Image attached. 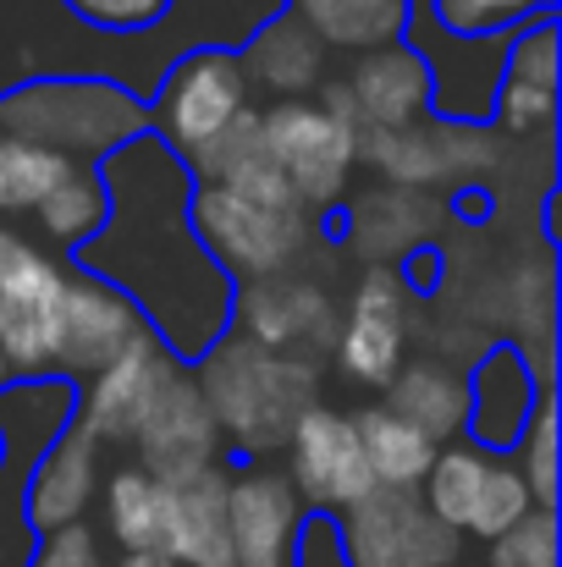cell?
<instances>
[{
	"mask_svg": "<svg viewBox=\"0 0 562 567\" xmlns=\"http://www.w3.org/2000/svg\"><path fill=\"white\" fill-rule=\"evenodd\" d=\"M359 430V446H365V463H370L375 491H419V480L430 474L436 463V441L419 435L408 419H397L391 408H370L354 419Z\"/></svg>",
	"mask_w": 562,
	"mask_h": 567,
	"instance_id": "20",
	"label": "cell"
},
{
	"mask_svg": "<svg viewBox=\"0 0 562 567\" xmlns=\"http://www.w3.org/2000/svg\"><path fill=\"white\" fill-rule=\"evenodd\" d=\"M198 396L215 419V430L226 424L243 446H270V441H287L298 413L315 408L309 402V385L315 375L282 353H265L254 342H226L215 353H204L198 364Z\"/></svg>",
	"mask_w": 562,
	"mask_h": 567,
	"instance_id": "3",
	"label": "cell"
},
{
	"mask_svg": "<svg viewBox=\"0 0 562 567\" xmlns=\"http://www.w3.org/2000/svg\"><path fill=\"white\" fill-rule=\"evenodd\" d=\"M187 226L198 237V248L237 270V276H282L298 248H304V209H276V204H254L232 188H193L187 193Z\"/></svg>",
	"mask_w": 562,
	"mask_h": 567,
	"instance_id": "4",
	"label": "cell"
},
{
	"mask_svg": "<svg viewBox=\"0 0 562 567\" xmlns=\"http://www.w3.org/2000/svg\"><path fill=\"white\" fill-rule=\"evenodd\" d=\"M348 111H359L375 133H402L413 127V116L430 105V72L413 50L402 44H380L359 61L354 83H348Z\"/></svg>",
	"mask_w": 562,
	"mask_h": 567,
	"instance_id": "16",
	"label": "cell"
},
{
	"mask_svg": "<svg viewBox=\"0 0 562 567\" xmlns=\"http://www.w3.org/2000/svg\"><path fill=\"white\" fill-rule=\"evenodd\" d=\"M486 474H491V452H474V446H447V452H436L430 474L419 480V485H425V491H419L425 513H430L441 529L469 535V518H474V502H480V491H486Z\"/></svg>",
	"mask_w": 562,
	"mask_h": 567,
	"instance_id": "24",
	"label": "cell"
},
{
	"mask_svg": "<svg viewBox=\"0 0 562 567\" xmlns=\"http://www.w3.org/2000/svg\"><path fill=\"white\" fill-rule=\"evenodd\" d=\"M391 413L408 419L419 435H430L441 446L447 435L463 430L469 391H463V380H452L441 364H408V370L391 375Z\"/></svg>",
	"mask_w": 562,
	"mask_h": 567,
	"instance_id": "22",
	"label": "cell"
},
{
	"mask_svg": "<svg viewBox=\"0 0 562 567\" xmlns=\"http://www.w3.org/2000/svg\"><path fill=\"white\" fill-rule=\"evenodd\" d=\"M105 215H111V204H105V188L78 166L61 188L50 193L44 204H39V220H44V231L50 237H61V243H72V248H83L100 226H105Z\"/></svg>",
	"mask_w": 562,
	"mask_h": 567,
	"instance_id": "28",
	"label": "cell"
},
{
	"mask_svg": "<svg viewBox=\"0 0 562 567\" xmlns=\"http://www.w3.org/2000/svg\"><path fill=\"white\" fill-rule=\"evenodd\" d=\"M287 457H293V491H304L315 507H359L375 491L359 430L348 413L337 408H304L293 435H287Z\"/></svg>",
	"mask_w": 562,
	"mask_h": 567,
	"instance_id": "9",
	"label": "cell"
},
{
	"mask_svg": "<svg viewBox=\"0 0 562 567\" xmlns=\"http://www.w3.org/2000/svg\"><path fill=\"white\" fill-rule=\"evenodd\" d=\"M491 567H558V518L546 507L524 513L508 535L491 540Z\"/></svg>",
	"mask_w": 562,
	"mask_h": 567,
	"instance_id": "31",
	"label": "cell"
},
{
	"mask_svg": "<svg viewBox=\"0 0 562 567\" xmlns=\"http://www.w3.org/2000/svg\"><path fill=\"white\" fill-rule=\"evenodd\" d=\"M298 567H348L343 540H337V518H309V524H304Z\"/></svg>",
	"mask_w": 562,
	"mask_h": 567,
	"instance_id": "35",
	"label": "cell"
},
{
	"mask_svg": "<svg viewBox=\"0 0 562 567\" xmlns=\"http://www.w3.org/2000/svg\"><path fill=\"white\" fill-rule=\"evenodd\" d=\"M94 457H100V446L78 424H67V435L50 446V457L39 463V474L28 485V524L33 529L55 535V529H72L83 518V507L94 496Z\"/></svg>",
	"mask_w": 562,
	"mask_h": 567,
	"instance_id": "17",
	"label": "cell"
},
{
	"mask_svg": "<svg viewBox=\"0 0 562 567\" xmlns=\"http://www.w3.org/2000/svg\"><path fill=\"white\" fill-rule=\"evenodd\" d=\"M535 6H552V0H535Z\"/></svg>",
	"mask_w": 562,
	"mask_h": 567,
	"instance_id": "38",
	"label": "cell"
},
{
	"mask_svg": "<svg viewBox=\"0 0 562 567\" xmlns=\"http://www.w3.org/2000/svg\"><path fill=\"white\" fill-rule=\"evenodd\" d=\"M150 326L139 320V309L94 281V276H67V303H61V337H55V364L50 370H72V375H100L111 359H122Z\"/></svg>",
	"mask_w": 562,
	"mask_h": 567,
	"instance_id": "11",
	"label": "cell"
},
{
	"mask_svg": "<svg viewBox=\"0 0 562 567\" xmlns=\"http://www.w3.org/2000/svg\"><path fill=\"white\" fill-rule=\"evenodd\" d=\"M111 226L78 254L94 281L144 303L172 359H204L232 320V287L187 226V172L161 138H133L105 166Z\"/></svg>",
	"mask_w": 562,
	"mask_h": 567,
	"instance_id": "1",
	"label": "cell"
},
{
	"mask_svg": "<svg viewBox=\"0 0 562 567\" xmlns=\"http://www.w3.org/2000/svg\"><path fill=\"white\" fill-rule=\"evenodd\" d=\"M67 270L28 237L0 231V353L11 370H50L61 337Z\"/></svg>",
	"mask_w": 562,
	"mask_h": 567,
	"instance_id": "5",
	"label": "cell"
},
{
	"mask_svg": "<svg viewBox=\"0 0 562 567\" xmlns=\"http://www.w3.org/2000/svg\"><path fill=\"white\" fill-rule=\"evenodd\" d=\"M552 100H558V33H552V22H541L535 33L513 39V50H508V78L497 89L502 127L530 133V127L552 122Z\"/></svg>",
	"mask_w": 562,
	"mask_h": 567,
	"instance_id": "18",
	"label": "cell"
},
{
	"mask_svg": "<svg viewBox=\"0 0 562 567\" xmlns=\"http://www.w3.org/2000/svg\"><path fill=\"white\" fill-rule=\"evenodd\" d=\"M259 127H265V150L298 209H320L337 198L354 166V144H359V133L343 116L309 100H282L276 111L259 116Z\"/></svg>",
	"mask_w": 562,
	"mask_h": 567,
	"instance_id": "6",
	"label": "cell"
},
{
	"mask_svg": "<svg viewBox=\"0 0 562 567\" xmlns=\"http://www.w3.org/2000/svg\"><path fill=\"white\" fill-rule=\"evenodd\" d=\"M226 485L232 474L221 463L198 468L183 485H161V557L177 567H232V535H226Z\"/></svg>",
	"mask_w": 562,
	"mask_h": 567,
	"instance_id": "14",
	"label": "cell"
},
{
	"mask_svg": "<svg viewBox=\"0 0 562 567\" xmlns=\"http://www.w3.org/2000/svg\"><path fill=\"white\" fill-rule=\"evenodd\" d=\"M298 17L320 44H348V50H380L402 33L408 0H298Z\"/></svg>",
	"mask_w": 562,
	"mask_h": 567,
	"instance_id": "23",
	"label": "cell"
},
{
	"mask_svg": "<svg viewBox=\"0 0 562 567\" xmlns=\"http://www.w3.org/2000/svg\"><path fill=\"white\" fill-rule=\"evenodd\" d=\"M530 413H535V402H530V370H524L519 348H497L474 375V408L463 413V424L486 446H519Z\"/></svg>",
	"mask_w": 562,
	"mask_h": 567,
	"instance_id": "19",
	"label": "cell"
},
{
	"mask_svg": "<svg viewBox=\"0 0 562 567\" xmlns=\"http://www.w3.org/2000/svg\"><path fill=\"white\" fill-rule=\"evenodd\" d=\"M0 457H6V441H0Z\"/></svg>",
	"mask_w": 562,
	"mask_h": 567,
	"instance_id": "39",
	"label": "cell"
},
{
	"mask_svg": "<svg viewBox=\"0 0 562 567\" xmlns=\"http://www.w3.org/2000/svg\"><path fill=\"white\" fill-rule=\"evenodd\" d=\"M326 320V303L315 287L304 281H265L254 298H248V331H254V348L276 353L287 342H298L304 331H315Z\"/></svg>",
	"mask_w": 562,
	"mask_h": 567,
	"instance_id": "25",
	"label": "cell"
},
{
	"mask_svg": "<svg viewBox=\"0 0 562 567\" xmlns=\"http://www.w3.org/2000/svg\"><path fill=\"white\" fill-rule=\"evenodd\" d=\"M348 567H452L458 535L441 529L419 491H370L337 524Z\"/></svg>",
	"mask_w": 562,
	"mask_h": 567,
	"instance_id": "8",
	"label": "cell"
},
{
	"mask_svg": "<svg viewBox=\"0 0 562 567\" xmlns=\"http://www.w3.org/2000/svg\"><path fill=\"white\" fill-rule=\"evenodd\" d=\"M237 61H243V78H259V83L276 89V94H304V89H315V78H320L326 44L309 33V22H304L298 11H287V17H276Z\"/></svg>",
	"mask_w": 562,
	"mask_h": 567,
	"instance_id": "21",
	"label": "cell"
},
{
	"mask_svg": "<svg viewBox=\"0 0 562 567\" xmlns=\"http://www.w3.org/2000/svg\"><path fill=\"white\" fill-rule=\"evenodd\" d=\"M177 370H183V364L161 348V337H155V331H144L122 359H111V364L94 375L78 430H83L94 446H100V441H133V435H139V424L150 419L155 396L166 391V380L177 375Z\"/></svg>",
	"mask_w": 562,
	"mask_h": 567,
	"instance_id": "10",
	"label": "cell"
},
{
	"mask_svg": "<svg viewBox=\"0 0 562 567\" xmlns=\"http://www.w3.org/2000/svg\"><path fill=\"white\" fill-rule=\"evenodd\" d=\"M6 375H11V364H6V353H0V385H6Z\"/></svg>",
	"mask_w": 562,
	"mask_h": 567,
	"instance_id": "37",
	"label": "cell"
},
{
	"mask_svg": "<svg viewBox=\"0 0 562 567\" xmlns=\"http://www.w3.org/2000/svg\"><path fill=\"white\" fill-rule=\"evenodd\" d=\"M248 111V78L243 61L232 50H198L161 83V105H155V127L161 144L193 161L198 150H210L237 116Z\"/></svg>",
	"mask_w": 562,
	"mask_h": 567,
	"instance_id": "7",
	"label": "cell"
},
{
	"mask_svg": "<svg viewBox=\"0 0 562 567\" xmlns=\"http://www.w3.org/2000/svg\"><path fill=\"white\" fill-rule=\"evenodd\" d=\"M72 172H78V161H61L50 150H33V144H17V138L0 133V209L6 215L11 209H39Z\"/></svg>",
	"mask_w": 562,
	"mask_h": 567,
	"instance_id": "27",
	"label": "cell"
},
{
	"mask_svg": "<svg viewBox=\"0 0 562 567\" xmlns=\"http://www.w3.org/2000/svg\"><path fill=\"white\" fill-rule=\"evenodd\" d=\"M116 567H177L172 557H161V551H127Z\"/></svg>",
	"mask_w": 562,
	"mask_h": 567,
	"instance_id": "36",
	"label": "cell"
},
{
	"mask_svg": "<svg viewBox=\"0 0 562 567\" xmlns=\"http://www.w3.org/2000/svg\"><path fill=\"white\" fill-rule=\"evenodd\" d=\"M343 364L365 385H391V375L402 370V292L386 270L365 276V287L354 292L348 331H343Z\"/></svg>",
	"mask_w": 562,
	"mask_h": 567,
	"instance_id": "15",
	"label": "cell"
},
{
	"mask_svg": "<svg viewBox=\"0 0 562 567\" xmlns=\"http://www.w3.org/2000/svg\"><path fill=\"white\" fill-rule=\"evenodd\" d=\"M226 535L232 567H287L298 535V491L282 474H237L226 485Z\"/></svg>",
	"mask_w": 562,
	"mask_h": 567,
	"instance_id": "13",
	"label": "cell"
},
{
	"mask_svg": "<svg viewBox=\"0 0 562 567\" xmlns=\"http://www.w3.org/2000/svg\"><path fill=\"white\" fill-rule=\"evenodd\" d=\"M33 567H105V557H100V540H94L83 524H72V529L44 535V546H39Z\"/></svg>",
	"mask_w": 562,
	"mask_h": 567,
	"instance_id": "34",
	"label": "cell"
},
{
	"mask_svg": "<svg viewBox=\"0 0 562 567\" xmlns=\"http://www.w3.org/2000/svg\"><path fill=\"white\" fill-rule=\"evenodd\" d=\"M139 452H144V474L155 485H183L198 468L215 463V419L198 396V380L177 370L166 380V391L155 396L150 419L139 424Z\"/></svg>",
	"mask_w": 562,
	"mask_h": 567,
	"instance_id": "12",
	"label": "cell"
},
{
	"mask_svg": "<svg viewBox=\"0 0 562 567\" xmlns=\"http://www.w3.org/2000/svg\"><path fill=\"white\" fill-rule=\"evenodd\" d=\"M150 111L100 78H39L0 100V133L33 150H50L61 161L100 155L116 144H133L144 133Z\"/></svg>",
	"mask_w": 562,
	"mask_h": 567,
	"instance_id": "2",
	"label": "cell"
},
{
	"mask_svg": "<svg viewBox=\"0 0 562 567\" xmlns=\"http://www.w3.org/2000/svg\"><path fill=\"white\" fill-rule=\"evenodd\" d=\"M161 507L166 491L144 468H116L105 485V518L122 551H161Z\"/></svg>",
	"mask_w": 562,
	"mask_h": 567,
	"instance_id": "26",
	"label": "cell"
},
{
	"mask_svg": "<svg viewBox=\"0 0 562 567\" xmlns=\"http://www.w3.org/2000/svg\"><path fill=\"white\" fill-rule=\"evenodd\" d=\"M524 513H535V502H530V491H524L519 468L491 457V474H486V491H480V502H474L469 535H480V540H497V535H508V529H513Z\"/></svg>",
	"mask_w": 562,
	"mask_h": 567,
	"instance_id": "30",
	"label": "cell"
},
{
	"mask_svg": "<svg viewBox=\"0 0 562 567\" xmlns=\"http://www.w3.org/2000/svg\"><path fill=\"white\" fill-rule=\"evenodd\" d=\"M524 430H530V435H519V452H524L519 480H524L530 502L552 513V502H558V424H552V396L535 402V413H530Z\"/></svg>",
	"mask_w": 562,
	"mask_h": 567,
	"instance_id": "29",
	"label": "cell"
},
{
	"mask_svg": "<svg viewBox=\"0 0 562 567\" xmlns=\"http://www.w3.org/2000/svg\"><path fill=\"white\" fill-rule=\"evenodd\" d=\"M430 6H436V22L447 33H463V39L502 33L535 11V0H430Z\"/></svg>",
	"mask_w": 562,
	"mask_h": 567,
	"instance_id": "32",
	"label": "cell"
},
{
	"mask_svg": "<svg viewBox=\"0 0 562 567\" xmlns=\"http://www.w3.org/2000/svg\"><path fill=\"white\" fill-rule=\"evenodd\" d=\"M83 22L94 28H111V33H133V28H150L166 17L172 0H67Z\"/></svg>",
	"mask_w": 562,
	"mask_h": 567,
	"instance_id": "33",
	"label": "cell"
}]
</instances>
